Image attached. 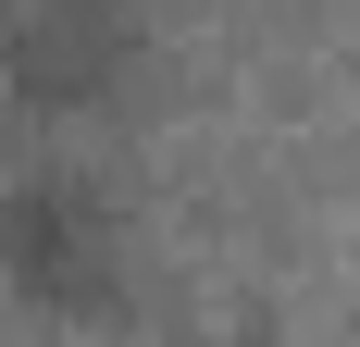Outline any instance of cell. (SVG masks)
<instances>
[{
    "label": "cell",
    "mask_w": 360,
    "mask_h": 347,
    "mask_svg": "<svg viewBox=\"0 0 360 347\" xmlns=\"http://www.w3.org/2000/svg\"><path fill=\"white\" fill-rule=\"evenodd\" d=\"M124 63H137L124 0H13V25H0V74L37 112H100L124 87Z\"/></svg>",
    "instance_id": "6da1fadb"
}]
</instances>
